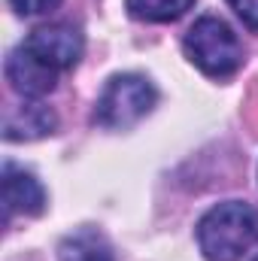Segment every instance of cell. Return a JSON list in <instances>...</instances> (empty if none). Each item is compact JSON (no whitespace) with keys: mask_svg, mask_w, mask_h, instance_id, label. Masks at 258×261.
Instances as JSON below:
<instances>
[{"mask_svg":"<svg viewBox=\"0 0 258 261\" xmlns=\"http://www.w3.org/2000/svg\"><path fill=\"white\" fill-rule=\"evenodd\" d=\"M255 261H258V258H255Z\"/></svg>","mask_w":258,"mask_h":261,"instance_id":"12","label":"cell"},{"mask_svg":"<svg viewBox=\"0 0 258 261\" xmlns=\"http://www.w3.org/2000/svg\"><path fill=\"white\" fill-rule=\"evenodd\" d=\"M197 246L207 261H240L258 246V210L243 200L213 206L197 222Z\"/></svg>","mask_w":258,"mask_h":261,"instance_id":"1","label":"cell"},{"mask_svg":"<svg viewBox=\"0 0 258 261\" xmlns=\"http://www.w3.org/2000/svg\"><path fill=\"white\" fill-rule=\"evenodd\" d=\"M155 100H158V91L146 76H137V73L113 76L97 97L94 122L100 128H131L152 113Z\"/></svg>","mask_w":258,"mask_h":261,"instance_id":"3","label":"cell"},{"mask_svg":"<svg viewBox=\"0 0 258 261\" xmlns=\"http://www.w3.org/2000/svg\"><path fill=\"white\" fill-rule=\"evenodd\" d=\"M3 206H6V216L12 213L40 216L46 210V192L40 179L15 164H3Z\"/></svg>","mask_w":258,"mask_h":261,"instance_id":"6","label":"cell"},{"mask_svg":"<svg viewBox=\"0 0 258 261\" xmlns=\"http://www.w3.org/2000/svg\"><path fill=\"white\" fill-rule=\"evenodd\" d=\"M58 128V119L55 113L40 103V100H24L18 107H9L6 110V119H3V137L9 143L15 140H37V137H46Z\"/></svg>","mask_w":258,"mask_h":261,"instance_id":"7","label":"cell"},{"mask_svg":"<svg viewBox=\"0 0 258 261\" xmlns=\"http://www.w3.org/2000/svg\"><path fill=\"white\" fill-rule=\"evenodd\" d=\"M228 6L237 12V18H240L246 28L258 31V0H228Z\"/></svg>","mask_w":258,"mask_h":261,"instance_id":"11","label":"cell"},{"mask_svg":"<svg viewBox=\"0 0 258 261\" xmlns=\"http://www.w3.org/2000/svg\"><path fill=\"white\" fill-rule=\"evenodd\" d=\"M9 3L18 15H46V12L58 9L61 0H9Z\"/></svg>","mask_w":258,"mask_h":261,"instance_id":"10","label":"cell"},{"mask_svg":"<svg viewBox=\"0 0 258 261\" xmlns=\"http://www.w3.org/2000/svg\"><path fill=\"white\" fill-rule=\"evenodd\" d=\"M24 49L55 70H70L79 64L85 40L70 24H43V28L31 31V37L24 40Z\"/></svg>","mask_w":258,"mask_h":261,"instance_id":"4","label":"cell"},{"mask_svg":"<svg viewBox=\"0 0 258 261\" xmlns=\"http://www.w3.org/2000/svg\"><path fill=\"white\" fill-rule=\"evenodd\" d=\"M125 3L134 18L164 24V21H176L179 15H186L194 0H125Z\"/></svg>","mask_w":258,"mask_h":261,"instance_id":"9","label":"cell"},{"mask_svg":"<svg viewBox=\"0 0 258 261\" xmlns=\"http://www.w3.org/2000/svg\"><path fill=\"white\" fill-rule=\"evenodd\" d=\"M186 55L194 67H200L207 76H231L237 67L243 64V49L237 34L216 15L197 18L186 40Z\"/></svg>","mask_w":258,"mask_h":261,"instance_id":"2","label":"cell"},{"mask_svg":"<svg viewBox=\"0 0 258 261\" xmlns=\"http://www.w3.org/2000/svg\"><path fill=\"white\" fill-rule=\"evenodd\" d=\"M58 261H116L113 246L97 231H76L61 240Z\"/></svg>","mask_w":258,"mask_h":261,"instance_id":"8","label":"cell"},{"mask_svg":"<svg viewBox=\"0 0 258 261\" xmlns=\"http://www.w3.org/2000/svg\"><path fill=\"white\" fill-rule=\"evenodd\" d=\"M6 79H9V85L18 94H24V97H43V94H49L55 88L58 70L49 67L46 61H40L24 46H18L6 58Z\"/></svg>","mask_w":258,"mask_h":261,"instance_id":"5","label":"cell"}]
</instances>
